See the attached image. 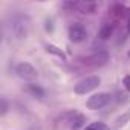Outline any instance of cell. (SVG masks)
<instances>
[{"mask_svg":"<svg viewBox=\"0 0 130 130\" xmlns=\"http://www.w3.org/2000/svg\"><path fill=\"white\" fill-rule=\"evenodd\" d=\"M6 26L9 29V34L15 40H23L29 34V19L23 14H14L12 17H9Z\"/></svg>","mask_w":130,"mask_h":130,"instance_id":"6da1fadb","label":"cell"},{"mask_svg":"<svg viewBox=\"0 0 130 130\" xmlns=\"http://www.w3.org/2000/svg\"><path fill=\"white\" fill-rule=\"evenodd\" d=\"M100 84H101V78H100L98 75H92V77H87V78L78 81V83L75 84L74 90H75V93H78V95H86V93L95 90Z\"/></svg>","mask_w":130,"mask_h":130,"instance_id":"7a4b0ae2","label":"cell"},{"mask_svg":"<svg viewBox=\"0 0 130 130\" xmlns=\"http://www.w3.org/2000/svg\"><path fill=\"white\" fill-rule=\"evenodd\" d=\"M112 100V95L109 92H101V93H95L87 100V107L90 110H100L103 107H106Z\"/></svg>","mask_w":130,"mask_h":130,"instance_id":"3957f363","label":"cell"},{"mask_svg":"<svg viewBox=\"0 0 130 130\" xmlns=\"http://www.w3.org/2000/svg\"><path fill=\"white\" fill-rule=\"evenodd\" d=\"M15 74H17V77H20L23 80H35L38 77L37 69L31 63H26V61H22V63L17 64L15 66Z\"/></svg>","mask_w":130,"mask_h":130,"instance_id":"277c9868","label":"cell"},{"mask_svg":"<svg viewBox=\"0 0 130 130\" xmlns=\"http://www.w3.org/2000/svg\"><path fill=\"white\" fill-rule=\"evenodd\" d=\"M68 35H69L71 41H74V43H81V41L86 38L87 32H86V28H84L83 25H80V23H74V25L69 26Z\"/></svg>","mask_w":130,"mask_h":130,"instance_id":"5b68a950","label":"cell"},{"mask_svg":"<svg viewBox=\"0 0 130 130\" xmlns=\"http://www.w3.org/2000/svg\"><path fill=\"white\" fill-rule=\"evenodd\" d=\"M107 60H109V54H107L106 51H96L95 54L89 55V57L84 60V63L89 64V66H103Z\"/></svg>","mask_w":130,"mask_h":130,"instance_id":"8992f818","label":"cell"},{"mask_svg":"<svg viewBox=\"0 0 130 130\" xmlns=\"http://www.w3.org/2000/svg\"><path fill=\"white\" fill-rule=\"evenodd\" d=\"M128 122H130V109L125 110V112H122L119 116H116V118L113 119L112 125L109 127V130H119V128H122L124 125H127Z\"/></svg>","mask_w":130,"mask_h":130,"instance_id":"52a82bcc","label":"cell"},{"mask_svg":"<svg viewBox=\"0 0 130 130\" xmlns=\"http://www.w3.org/2000/svg\"><path fill=\"white\" fill-rule=\"evenodd\" d=\"M25 90H26L28 93H31L32 96H37V98H43V96H44V90H43L38 84H34V83L28 84V86L25 87Z\"/></svg>","mask_w":130,"mask_h":130,"instance_id":"ba28073f","label":"cell"},{"mask_svg":"<svg viewBox=\"0 0 130 130\" xmlns=\"http://www.w3.org/2000/svg\"><path fill=\"white\" fill-rule=\"evenodd\" d=\"M86 122V118L81 115V113H74V118L71 119V127L75 130V128H78V127H81L83 124Z\"/></svg>","mask_w":130,"mask_h":130,"instance_id":"9c48e42d","label":"cell"},{"mask_svg":"<svg viewBox=\"0 0 130 130\" xmlns=\"http://www.w3.org/2000/svg\"><path fill=\"white\" fill-rule=\"evenodd\" d=\"M84 130H109V127L103 121H95V122H90Z\"/></svg>","mask_w":130,"mask_h":130,"instance_id":"30bf717a","label":"cell"},{"mask_svg":"<svg viewBox=\"0 0 130 130\" xmlns=\"http://www.w3.org/2000/svg\"><path fill=\"white\" fill-rule=\"evenodd\" d=\"M46 51L49 52V54H54V55H57V57H60V58H63V60H66V55L63 54V51H60L57 46H54V44H47L46 46Z\"/></svg>","mask_w":130,"mask_h":130,"instance_id":"8fae6325","label":"cell"},{"mask_svg":"<svg viewBox=\"0 0 130 130\" xmlns=\"http://www.w3.org/2000/svg\"><path fill=\"white\" fill-rule=\"evenodd\" d=\"M112 32H113V28L110 26V25H104L103 28H101V31H100V37L101 38H109L110 35H112Z\"/></svg>","mask_w":130,"mask_h":130,"instance_id":"7c38bea8","label":"cell"},{"mask_svg":"<svg viewBox=\"0 0 130 130\" xmlns=\"http://www.w3.org/2000/svg\"><path fill=\"white\" fill-rule=\"evenodd\" d=\"M6 112H8V103L5 98H2V115H6Z\"/></svg>","mask_w":130,"mask_h":130,"instance_id":"4fadbf2b","label":"cell"},{"mask_svg":"<svg viewBox=\"0 0 130 130\" xmlns=\"http://www.w3.org/2000/svg\"><path fill=\"white\" fill-rule=\"evenodd\" d=\"M124 86H125L127 90H130V75H127V77L124 78Z\"/></svg>","mask_w":130,"mask_h":130,"instance_id":"5bb4252c","label":"cell"},{"mask_svg":"<svg viewBox=\"0 0 130 130\" xmlns=\"http://www.w3.org/2000/svg\"><path fill=\"white\" fill-rule=\"evenodd\" d=\"M127 55H128V57H130V49H128V52H127Z\"/></svg>","mask_w":130,"mask_h":130,"instance_id":"9a60e30c","label":"cell"},{"mask_svg":"<svg viewBox=\"0 0 130 130\" xmlns=\"http://www.w3.org/2000/svg\"><path fill=\"white\" fill-rule=\"evenodd\" d=\"M128 31H130V23H128Z\"/></svg>","mask_w":130,"mask_h":130,"instance_id":"2e32d148","label":"cell"}]
</instances>
